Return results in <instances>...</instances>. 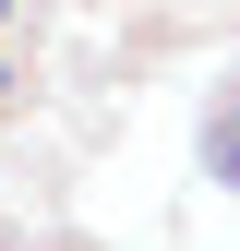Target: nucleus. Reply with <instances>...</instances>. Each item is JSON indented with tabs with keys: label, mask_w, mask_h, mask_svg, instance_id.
<instances>
[{
	"label": "nucleus",
	"mask_w": 240,
	"mask_h": 251,
	"mask_svg": "<svg viewBox=\"0 0 240 251\" xmlns=\"http://www.w3.org/2000/svg\"><path fill=\"white\" fill-rule=\"evenodd\" d=\"M204 155H216V179H240V108H216V120H204Z\"/></svg>",
	"instance_id": "obj_1"
}]
</instances>
